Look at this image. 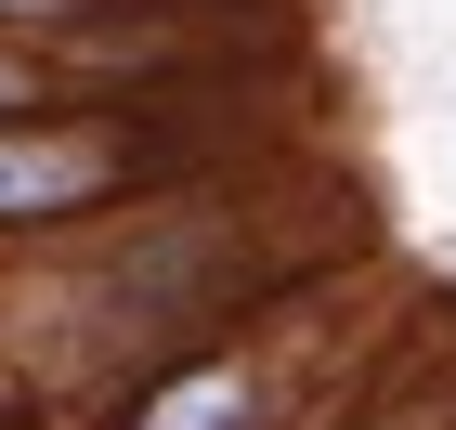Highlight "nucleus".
Returning a JSON list of instances; mask_svg holds the SVG:
<instances>
[{"label": "nucleus", "mask_w": 456, "mask_h": 430, "mask_svg": "<svg viewBox=\"0 0 456 430\" xmlns=\"http://www.w3.org/2000/svg\"><path fill=\"white\" fill-rule=\"evenodd\" d=\"M365 274H379V261L339 248V261H314V274L261 287L235 326H209L196 353H170L157 378H131V392L105 404V430H314L326 404L379 365V339L339 326Z\"/></svg>", "instance_id": "f257e3e1"}, {"label": "nucleus", "mask_w": 456, "mask_h": 430, "mask_svg": "<svg viewBox=\"0 0 456 430\" xmlns=\"http://www.w3.org/2000/svg\"><path fill=\"white\" fill-rule=\"evenodd\" d=\"M248 170V143L222 131L196 92H131V105H53V118H0V248L118 222L143 196Z\"/></svg>", "instance_id": "f03ea898"}, {"label": "nucleus", "mask_w": 456, "mask_h": 430, "mask_svg": "<svg viewBox=\"0 0 456 430\" xmlns=\"http://www.w3.org/2000/svg\"><path fill=\"white\" fill-rule=\"evenodd\" d=\"M314 430H456V365L444 378H404V365H365Z\"/></svg>", "instance_id": "7ed1b4c3"}, {"label": "nucleus", "mask_w": 456, "mask_h": 430, "mask_svg": "<svg viewBox=\"0 0 456 430\" xmlns=\"http://www.w3.org/2000/svg\"><path fill=\"white\" fill-rule=\"evenodd\" d=\"M105 13H131V0H0V27H27V39H66V27H105Z\"/></svg>", "instance_id": "20e7f679"}]
</instances>
